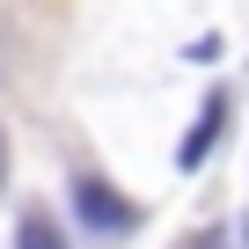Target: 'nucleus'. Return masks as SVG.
Listing matches in <instances>:
<instances>
[{"label": "nucleus", "instance_id": "20e7f679", "mask_svg": "<svg viewBox=\"0 0 249 249\" xmlns=\"http://www.w3.org/2000/svg\"><path fill=\"white\" fill-rule=\"evenodd\" d=\"M183 249H227V242H220V227H198V234H191Z\"/></svg>", "mask_w": 249, "mask_h": 249}, {"label": "nucleus", "instance_id": "f03ea898", "mask_svg": "<svg viewBox=\"0 0 249 249\" xmlns=\"http://www.w3.org/2000/svg\"><path fill=\"white\" fill-rule=\"evenodd\" d=\"M220 124H227V88H213V95L198 103V117H191V132H183V147H176V161H183V169H198V161L213 154V140H220Z\"/></svg>", "mask_w": 249, "mask_h": 249}, {"label": "nucleus", "instance_id": "f257e3e1", "mask_svg": "<svg viewBox=\"0 0 249 249\" xmlns=\"http://www.w3.org/2000/svg\"><path fill=\"white\" fill-rule=\"evenodd\" d=\"M73 213H81V227H95V234H132V227H140V205L117 198L103 176H73Z\"/></svg>", "mask_w": 249, "mask_h": 249}, {"label": "nucleus", "instance_id": "7ed1b4c3", "mask_svg": "<svg viewBox=\"0 0 249 249\" xmlns=\"http://www.w3.org/2000/svg\"><path fill=\"white\" fill-rule=\"evenodd\" d=\"M15 249H66V234H59V220H52V213H37V205H30V213L15 220Z\"/></svg>", "mask_w": 249, "mask_h": 249}]
</instances>
